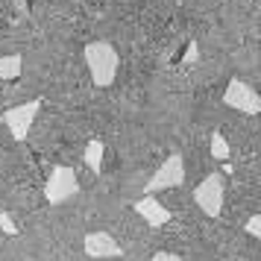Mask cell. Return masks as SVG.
<instances>
[{
	"instance_id": "obj_1",
	"label": "cell",
	"mask_w": 261,
	"mask_h": 261,
	"mask_svg": "<svg viewBox=\"0 0 261 261\" xmlns=\"http://www.w3.org/2000/svg\"><path fill=\"white\" fill-rule=\"evenodd\" d=\"M85 62H88L91 80L100 88L115 83V76H118V53H115V47L109 41H91L85 47Z\"/></svg>"
},
{
	"instance_id": "obj_2",
	"label": "cell",
	"mask_w": 261,
	"mask_h": 261,
	"mask_svg": "<svg viewBox=\"0 0 261 261\" xmlns=\"http://www.w3.org/2000/svg\"><path fill=\"white\" fill-rule=\"evenodd\" d=\"M223 197H226V179L223 173H208L200 185L194 188V202L200 205V212L205 217H220L223 212Z\"/></svg>"
},
{
	"instance_id": "obj_3",
	"label": "cell",
	"mask_w": 261,
	"mask_h": 261,
	"mask_svg": "<svg viewBox=\"0 0 261 261\" xmlns=\"http://www.w3.org/2000/svg\"><path fill=\"white\" fill-rule=\"evenodd\" d=\"M80 191V179L71 167H53L47 179V188H44V197H47L50 205H62L68 202Z\"/></svg>"
},
{
	"instance_id": "obj_4",
	"label": "cell",
	"mask_w": 261,
	"mask_h": 261,
	"mask_svg": "<svg viewBox=\"0 0 261 261\" xmlns=\"http://www.w3.org/2000/svg\"><path fill=\"white\" fill-rule=\"evenodd\" d=\"M38 109H41V100H27L21 106H12L3 112V123L9 126L15 141H24L27 138V132L33 129V123H36Z\"/></svg>"
},
{
	"instance_id": "obj_5",
	"label": "cell",
	"mask_w": 261,
	"mask_h": 261,
	"mask_svg": "<svg viewBox=\"0 0 261 261\" xmlns=\"http://www.w3.org/2000/svg\"><path fill=\"white\" fill-rule=\"evenodd\" d=\"M185 182V162L182 155L173 153L167 155V162L153 173V179L147 182V194H155V191H167V188H179Z\"/></svg>"
},
{
	"instance_id": "obj_6",
	"label": "cell",
	"mask_w": 261,
	"mask_h": 261,
	"mask_svg": "<svg viewBox=\"0 0 261 261\" xmlns=\"http://www.w3.org/2000/svg\"><path fill=\"white\" fill-rule=\"evenodd\" d=\"M223 103L229 109L244 112V115H258L261 112L258 94H255L247 83H241V80H232V83H229V88H226V94H223Z\"/></svg>"
},
{
	"instance_id": "obj_7",
	"label": "cell",
	"mask_w": 261,
	"mask_h": 261,
	"mask_svg": "<svg viewBox=\"0 0 261 261\" xmlns=\"http://www.w3.org/2000/svg\"><path fill=\"white\" fill-rule=\"evenodd\" d=\"M85 252L91 258H115V255H120V247L109 232H88L85 235Z\"/></svg>"
},
{
	"instance_id": "obj_8",
	"label": "cell",
	"mask_w": 261,
	"mask_h": 261,
	"mask_svg": "<svg viewBox=\"0 0 261 261\" xmlns=\"http://www.w3.org/2000/svg\"><path fill=\"white\" fill-rule=\"evenodd\" d=\"M135 214H141V217L153 226V229H159V226H165L167 220H170V212H167V208L155 200V197H144V200L135 202Z\"/></svg>"
},
{
	"instance_id": "obj_9",
	"label": "cell",
	"mask_w": 261,
	"mask_h": 261,
	"mask_svg": "<svg viewBox=\"0 0 261 261\" xmlns=\"http://www.w3.org/2000/svg\"><path fill=\"white\" fill-rule=\"evenodd\" d=\"M21 65H24V59H21L18 53H12V56H0V80H3V83L18 80V76H21Z\"/></svg>"
},
{
	"instance_id": "obj_10",
	"label": "cell",
	"mask_w": 261,
	"mask_h": 261,
	"mask_svg": "<svg viewBox=\"0 0 261 261\" xmlns=\"http://www.w3.org/2000/svg\"><path fill=\"white\" fill-rule=\"evenodd\" d=\"M103 153H106V147H103V141H88V147H85V165H88V170H100V165H103Z\"/></svg>"
},
{
	"instance_id": "obj_11",
	"label": "cell",
	"mask_w": 261,
	"mask_h": 261,
	"mask_svg": "<svg viewBox=\"0 0 261 261\" xmlns=\"http://www.w3.org/2000/svg\"><path fill=\"white\" fill-rule=\"evenodd\" d=\"M212 155L214 159H229V144L220 132H214L212 135Z\"/></svg>"
},
{
	"instance_id": "obj_12",
	"label": "cell",
	"mask_w": 261,
	"mask_h": 261,
	"mask_svg": "<svg viewBox=\"0 0 261 261\" xmlns=\"http://www.w3.org/2000/svg\"><path fill=\"white\" fill-rule=\"evenodd\" d=\"M0 232H6V235H18V223H15L6 212H0Z\"/></svg>"
},
{
	"instance_id": "obj_13",
	"label": "cell",
	"mask_w": 261,
	"mask_h": 261,
	"mask_svg": "<svg viewBox=\"0 0 261 261\" xmlns=\"http://www.w3.org/2000/svg\"><path fill=\"white\" fill-rule=\"evenodd\" d=\"M247 232L252 238H261V217H258V214H252V217L247 220Z\"/></svg>"
},
{
	"instance_id": "obj_14",
	"label": "cell",
	"mask_w": 261,
	"mask_h": 261,
	"mask_svg": "<svg viewBox=\"0 0 261 261\" xmlns=\"http://www.w3.org/2000/svg\"><path fill=\"white\" fill-rule=\"evenodd\" d=\"M182 59H185V62H197V44H194V41L185 47V56H182Z\"/></svg>"
},
{
	"instance_id": "obj_15",
	"label": "cell",
	"mask_w": 261,
	"mask_h": 261,
	"mask_svg": "<svg viewBox=\"0 0 261 261\" xmlns=\"http://www.w3.org/2000/svg\"><path fill=\"white\" fill-rule=\"evenodd\" d=\"M153 261H182L179 255H173V252H155Z\"/></svg>"
},
{
	"instance_id": "obj_16",
	"label": "cell",
	"mask_w": 261,
	"mask_h": 261,
	"mask_svg": "<svg viewBox=\"0 0 261 261\" xmlns=\"http://www.w3.org/2000/svg\"><path fill=\"white\" fill-rule=\"evenodd\" d=\"M12 6H15V12H21V15H27V12H30L27 0H12Z\"/></svg>"
}]
</instances>
